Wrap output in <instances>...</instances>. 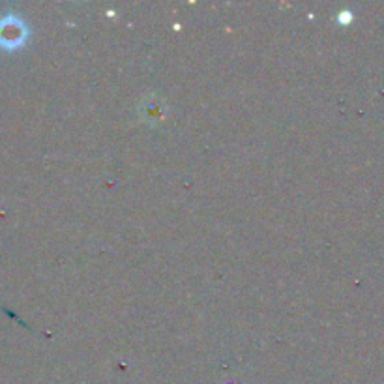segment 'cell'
<instances>
[{
    "instance_id": "6da1fadb",
    "label": "cell",
    "mask_w": 384,
    "mask_h": 384,
    "mask_svg": "<svg viewBox=\"0 0 384 384\" xmlns=\"http://www.w3.org/2000/svg\"><path fill=\"white\" fill-rule=\"evenodd\" d=\"M28 36L26 25L19 17L6 16L0 19V46L6 49H16L23 46Z\"/></svg>"
}]
</instances>
